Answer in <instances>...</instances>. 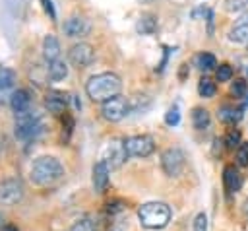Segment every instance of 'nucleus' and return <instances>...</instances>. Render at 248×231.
I'll return each mask as SVG.
<instances>
[{
    "label": "nucleus",
    "instance_id": "0eeeda50",
    "mask_svg": "<svg viewBox=\"0 0 248 231\" xmlns=\"http://www.w3.org/2000/svg\"><path fill=\"white\" fill-rule=\"evenodd\" d=\"M23 194H25V186L19 179H6L0 182V204L2 206L19 204Z\"/></svg>",
    "mask_w": 248,
    "mask_h": 231
},
{
    "label": "nucleus",
    "instance_id": "1a4fd4ad",
    "mask_svg": "<svg viewBox=\"0 0 248 231\" xmlns=\"http://www.w3.org/2000/svg\"><path fill=\"white\" fill-rule=\"evenodd\" d=\"M95 58V50L89 43H76L70 47L68 50V60L76 66V68H87Z\"/></svg>",
    "mask_w": 248,
    "mask_h": 231
},
{
    "label": "nucleus",
    "instance_id": "39448f33",
    "mask_svg": "<svg viewBox=\"0 0 248 231\" xmlns=\"http://www.w3.org/2000/svg\"><path fill=\"white\" fill-rule=\"evenodd\" d=\"M128 157H147L155 151V140L149 134H138L124 140Z\"/></svg>",
    "mask_w": 248,
    "mask_h": 231
},
{
    "label": "nucleus",
    "instance_id": "f8f14e48",
    "mask_svg": "<svg viewBox=\"0 0 248 231\" xmlns=\"http://www.w3.org/2000/svg\"><path fill=\"white\" fill-rule=\"evenodd\" d=\"M108 175H110V167H108V163H107L105 159H101V161H97V163L93 165L91 182H93V188H95L97 192H105V190H107L108 181H110Z\"/></svg>",
    "mask_w": 248,
    "mask_h": 231
},
{
    "label": "nucleus",
    "instance_id": "6e6552de",
    "mask_svg": "<svg viewBox=\"0 0 248 231\" xmlns=\"http://www.w3.org/2000/svg\"><path fill=\"white\" fill-rule=\"evenodd\" d=\"M161 167L165 175L169 177H178L184 169V153L180 148H167L161 153Z\"/></svg>",
    "mask_w": 248,
    "mask_h": 231
},
{
    "label": "nucleus",
    "instance_id": "4c0bfd02",
    "mask_svg": "<svg viewBox=\"0 0 248 231\" xmlns=\"http://www.w3.org/2000/svg\"><path fill=\"white\" fill-rule=\"evenodd\" d=\"M186 72H188V68H186V64H182V68H180V80L186 78Z\"/></svg>",
    "mask_w": 248,
    "mask_h": 231
},
{
    "label": "nucleus",
    "instance_id": "c756f323",
    "mask_svg": "<svg viewBox=\"0 0 248 231\" xmlns=\"http://www.w3.org/2000/svg\"><path fill=\"white\" fill-rule=\"evenodd\" d=\"M236 163L238 167H248V144L242 142L236 149Z\"/></svg>",
    "mask_w": 248,
    "mask_h": 231
},
{
    "label": "nucleus",
    "instance_id": "ea45409f",
    "mask_svg": "<svg viewBox=\"0 0 248 231\" xmlns=\"http://www.w3.org/2000/svg\"><path fill=\"white\" fill-rule=\"evenodd\" d=\"M4 144H6V138H4V136H0V153L4 151Z\"/></svg>",
    "mask_w": 248,
    "mask_h": 231
},
{
    "label": "nucleus",
    "instance_id": "423d86ee",
    "mask_svg": "<svg viewBox=\"0 0 248 231\" xmlns=\"http://www.w3.org/2000/svg\"><path fill=\"white\" fill-rule=\"evenodd\" d=\"M130 113V97H122V95H116L105 103H101V115L110 120V122H118L122 120L126 115Z\"/></svg>",
    "mask_w": 248,
    "mask_h": 231
},
{
    "label": "nucleus",
    "instance_id": "b1692460",
    "mask_svg": "<svg viewBox=\"0 0 248 231\" xmlns=\"http://www.w3.org/2000/svg\"><path fill=\"white\" fill-rule=\"evenodd\" d=\"M215 91H217L215 82H213L211 78H207V76H202V80H200V83H198V93H200L203 99H211V97L215 95Z\"/></svg>",
    "mask_w": 248,
    "mask_h": 231
},
{
    "label": "nucleus",
    "instance_id": "f3484780",
    "mask_svg": "<svg viewBox=\"0 0 248 231\" xmlns=\"http://www.w3.org/2000/svg\"><path fill=\"white\" fill-rule=\"evenodd\" d=\"M29 105H31V93L27 89H16L10 97V107L16 115H21L25 111H29Z\"/></svg>",
    "mask_w": 248,
    "mask_h": 231
},
{
    "label": "nucleus",
    "instance_id": "2eb2a0df",
    "mask_svg": "<svg viewBox=\"0 0 248 231\" xmlns=\"http://www.w3.org/2000/svg\"><path fill=\"white\" fill-rule=\"evenodd\" d=\"M229 39L232 43H248V12L240 14V17L232 23L229 31Z\"/></svg>",
    "mask_w": 248,
    "mask_h": 231
},
{
    "label": "nucleus",
    "instance_id": "412c9836",
    "mask_svg": "<svg viewBox=\"0 0 248 231\" xmlns=\"http://www.w3.org/2000/svg\"><path fill=\"white\" fill-rule=\"evenodd\" d=\"M217 116H219V120L225 122V124H234V122H238V120L242 118V109H240V107L234 109V107H231V105H223V107L217 111Z\"/></svg>",
    "mask_w": 248,
    "mask_h": 231
},
{
    "label": "nucleus",
    "instance_id": "5701e85b",
    "mask_svg": "<svg viewBox=\"0 0 248 231\" xmlns=\"http://www.w3.org/2000/svg\"><path fill=\"white\" fill-rule=\"evenodd\" d=\"M196 66L202 70V72H211L213 68H217V58L211 54V52H200L196 56Z\"/></svg>",
    "mask_w": 248,
    "mask_h": 231
},
{
    "label": "nucleus",
    "instance_id": "473e14b6",
    "mask_svg": "<svg viewBox=\"0 0 248 231\" xmlns=\"http://www.w3.org/2000/svg\"><path fill=\"white\" fill-rule=\"evenodd\" d=\"M207 225H209L207 215H205L203 212H200V214L194 217V231H207Z\"/></svg>",
    "mask_w": 248,
    "mask_h": 231
},
{
    "label": "nucleus",
    "instance_id": "a878e982",
    "mask_svg": "<svg viewBox=\"0 0 248 231\" xmlns=\"http://www.w3.org/2000/svg\"><path fill=\"white\" fill-rule=\"evenodd\" d=\"M70 231H99V229H97V225H95L93 219H89V217H79V219L72 225Z\"/></svg>",
    "mask_w": 248,
    "mask_h": 231
},
{
    "label": "nucleus",
    "instance_id": "6ab92c4d",
    "mask_svg": "<svg viewBox=\"0 0 248 231\" xmlns=\"http://www.w3.org/2000/svg\"><path fill=\"white\" fill-rule=\"evenodd\" d=\"M46 76H48L50 82H62V80L68 76V64H66L64 60H60V58L48 62V66H46Z\"/></svg>",
    "mask_w": 248,
    "mask_h": 231
},
{
    "label": "nucleus",
    "instance_id": "20e7f679",
    "mask_svg": "<svg viewBox=\"0 0 248 231\" xmlns=\"http://www.w3.org/2000/svg\"><path fill=\"white\" fill-rule=\"evenodd\" d=\"M43 130V122L39 118L37 113L33 111H25L21 115H16V126H14V132H16V138L17 140H23V142H29V140H35Z\"/></svg>",
    "mask_w": 248,
    "mask_h": 231
},
{
    "label": "nucleus",
    "instance_id": "9d476101",
    "mask_svg": "<svg viewBox=\"0 0 248 231\" xmlns=\"http://www.w3.org/2000/svg\"><path fill=\"white\" fill-rule=\"evenodd\" d=\"M126 157H128V153H126V148H124V140L122 142L120 140H112L107 146V153H105L103 159L108 163L110 169H116L126 161Z\"/></svg>",
    "mask_w": 248,
    "mask_h": 231
},
{
    "label": "nucleus",
    "instance_id": "2f4dec72",
    "mask_svg": "<svg viewBox=\"0 0 248 231\" xmlns=\"http://www.w3.org/2000/svg\"><path fill=\"white\" fill-rule=\"evenodd\" d=\"M248 6V0H225L227 12H242Z\"/></svg>",
    "mask_w": 248,
    "mask_h": 231
},
{
    "label": "nucleus",
    "instance_id": "a211bd4d",
    "mask_svg": "<svg viewBox=\"0 0 248 231\" xmlns=\"http://www.w3.org/2000/svg\"><path fill=\"white\" fill-rule=\"evenodd\" d=\"M43 56H45L46 64L52 60H58V56H60V43L52 33H48L43 39Z\"/></svg>",
    "mask_w": 248,
    "mask_h": 231
},
{
    "label": "nucleus",
    "instance_id": "f704fd0d",
    "mask_svg": "<svg viewBox=\"0 0 248 231\" xmlns=\"http://www.w3.org/2000/svg\"><path fill=\"white\" fill-rule=\"evenodd\" d=\"M207 16H209V8H198V10L192 12V17H194V19H198V17H207Z\"/></svg>",
    "mask_w": 248,
    "mask_h": 231
},
{
    "label": "nucleus",
    "instance_id": "c9c22d12",
    "mask_svg": "<svg viewBox=\"0 0 248 231\" xmlns=\"http://www.w3.org/2000/svg\"><path fill=\"white\" fill-rule=\"evenodd\" d=\"M169 52H170V49H169V47H165V56H163V60H161V64H159V68H157V72H163V68H165V64H167V60H169Z\"/></svg>",
    "mask_w": 248,
    "mask_h": 231
},
{
    "label": "nucleus",
    "instance_id": "dca6fc26",
    "mask_svg": "<svg viewBox=\"0 0 248 231\" xmlns=\"http://www.w3.org/2000/svg\"><path fill=\"white\" fill-rule=\"evenodd\" d=\"M223 184H225V190L229 194L240 190V186H242V175L238 173V169H234V165H227L223 169Z\"/></svg>",
    "mask_w": 248,
    "mask_h": 231
},
{
    "label": "nucleus",
    "instance_id": "bb28decb",
    "mask_svg": "<svg viewBox=\"0 0 248 231\" xmlns=\"http://www.w3.org/2000/svg\"><path fill=\"white\" fill-rule=\"evenodd\" d=\"M246 91H248V85L244 80H234L231 83V95L236 97V99H244L246 97Z\"/></svg>",
    "mask_w": 248,
    "mask_h": 231
},
{
    "label": "nucleus",
    "instance_id": "7ed1b4c3",
    "mask_svg": "<svg viewBox=\"0 0 248 231\" xmlns=\"http://www.w3.org/2000/svg\"><path fill=\"white\" fill-rule=\"evenodd\" d=\"M138 219L145 229H163L170 221V208L165 202H145L138 210Z\"/></svg>",
    "mask_w": 248,
    "mask_h": 231
},
{
    "label": "nucleus",
    "instance_id": "7c9ffc66",
    "mask_svg": "<svg viewBox=\"0 0 248 231\" xmlns=\"http://www.w3.org/2000/svg\"><path fill=\"white\" fill-rule=\"evenodd\" d=\"M215 76H217V82H229L232 78V68L229 64H219Z\"/></svg>",
    "mask_w": 248,
    "mask_h": 231
},
{
    "label": "nucleus",
    "instance_id": "393cba45",
    "mask_svg": "<svg viewBox=\"0 0 248 231\" xmlns=\"http://www.w3.org/2000/svg\"><path fill=\"white\" fill-rule=\"evenodd\" d=\"M147 107H149V97L147 95H134V97H130V111L140 113V111H145Z\"/></svg>",
    "mask_w": 248,
    "mask_h": 231
},
{
    "label": "nucleus",
    "instance_id": "e433bc0d",
    "mask_svg": "<svg viewBox=\"0 0 248 231\" xmlns=\"http://www.w3.org/2000/svg\"><path fill=\"white\" fill-rule=\"evenodd\" d=\"M207 33L213 35V10H209V16H207Z\"/></svg>",
    "mask_w": 248,
    "mask_h": 231
},
{
    "label": "nucleus",
    "instance_id": "4be33fe9",
    "mask_svg": "<svg viewBox=\"0 0 248 231\" xmlns=\"http://www.w3.org/2000/svg\"><path fill=\"white\" fill-rule=\"evenodd\" d=\"M211 122V116H209V111L203 109V107H196L192 109V124L196 130H205Z\"/></svg>",
    "mask_w": 248,
    "mask_h": 231
},
{
    "label": "nucleus",
    "instance_id": "ddd939ff",
    "mask_svg": "<svg viewBox=\"0 0 248 231\" xmlns=\"http://www.w3.org/2000/svg\"><path fill=\"white\" fill-rule=\"evenodd\" d=\"M62 29H64V35H66V37L76 39V37H83V35H87V31H89V23H87V19L81 17V16H70V17L64 21Z\"/></svg>",
    "mask_w": 248,
    "mask_h": 231
},
{
    "label": "nucleus",
    "instance_id": "9b49d317",
    "mask_svg": "<svg viewBox=\"0 0 248 231\" xmlns=\"http://www.w3.org/2000/svg\"><path fill=\"white\" fill-rule=\"evenodd\" d=\"M16 80H17V76H16V72L12 68L0 66V105L6 99L10 101L12 93L16 91Z\"/></svg>",
    "mask_w": 248,
    "mask_h": 231
},
{
    "label": "nucleus",
    "instance_id": "72a5a7b5",
    "mask_svg": "<svg viewBox=\"0 0 248 231\" xmlns=\"http://www.w3.org/2000/svg\"><path fill=\"white\" fill-rule=\"evenodd\" d=\"M41 4H43V8H45V12L50 16V19L54 21V19H56V10H54L52 2H50V0H41Z\"/></svg>",
    "mask_w": 248,
    "mask_h": 231
},
{
    "label": "nucleus",
    "instance_id": "f257e3e1",
    "mask_svg": "<svg viewBox=\"0 0 248 231\" xmlns=\"http://www.w3.org/2000/svg\"><path fill=\"white\" fill-rule=\"evenodd\" d=\"M120 89H122V80L114 72L95 74L85 83V93L95 103H105V101L120 95Z\"/></svg>",
    "mask_w": 248,
    "mask_h": 231
},
{
    "label": "nucleus",
    "instance_id": "a19ab883",
    "mask_svg": "<svg viewBox=\"0 0 248 231\" xmlns=\"http://www.w3.org/2000/svg\"><path fill=\"white\" fill-rule=\"evenodd\" d=\"M2 229H4V217L0 215V231H2Z\"/></svg>",
    "mask_w": 248,
    "mask_h": 231
},
{
    "label": "nucleus",
    "instance_id": "f03ea898",
    "mask_svg": "<svg viewBox=\"0 0 248 231\" xmlns=\"http://www.w3.org/2000/svg\"><path fill=\"white\" fill-rule=\"evenodd\" d=\"M62 175H64V167L52 155H41V157H37L33 161L31 169H29V179L37 186H50V184L58 182L62 179Z\"/></svg>",
    "mask_w": 248,
    "mask_h": 231
},
{
    "label": "nucleus",
    "instance_id": "79ce46f5",
    "mask_svg": "<svg viewBox=\"0 0 248 231\" xmlns=\"http://www.w3.org/2000/svg\"><path fill=\"white\" fill-rule=\"evenodd\" d=\"M246 74H248V68H246Z\"/></svg>",
    "mask_w": 248,
    "mask_h": 231
},
{
    "label": "nucleus",
    "instance_id": "cd10ccee",
    "mask_svg": "<svg viewBox=\"0 0 248 231\" xmlns=\"http://www.w3.org/2000/svg\"><path fill=\"white\" fill-rule=\"evenodd\" d=\"M242 142H240V130H236V128H231L229 132H227V136H225V146L229 148V149H238V146H240Z\"/></svg>",
    "mask_w": 248,
    "mask_h": 231
},
{
    "label": "nucleus",
    "instance_id": "aec40b11",
    "mask_svg": "<svg viewBox=\"0 0 248 231\" xmlns=\"http://www.w3.org/2000/svg\"><path fill=\"white\" fill-rule=\"evenodd\" d=\"M136 31L140 35H153L157 31V17L153 14H143L140 16L138 23H136Z\"/></svg>",
    "mask_w": 248,
    "mask_h": 231
},
{
    "label": "nucleus",
    "instance_id": "58836bf2",
    "mask_svg": "<svg viewBox=\"0 0 248 231\" xmlns=\"http://www.w3.org/2000/svg\"><path fill=\"white\" fill-rule=\"evenodd\" d=\"M240 109H242V111H246V109H248V93H246V97L242 99V105H240Z\"/></svg>",
    "mask_w": 248,
    "mask_h": 231
},
{
    "label": "nucleus",
    "instance_id": "c85d7f7f",
    "mask_svg": "<svg viewBox=\"0 0 248 231\" xmlns=\"http://www.w3.org/2000/svg\"><path fill=\"white\" fill-rule=\"evenodd\" d=\"M165 122H167L169 126H176V124L180 122V109H178V105H172V107L167 111Z\"/></svg>",
    "mask_w": 248,
    "mask_h": 231
},
{
    "label": "nucleus",
    "instance_id": "4468645a",
    "mask_svg": "<svg viewBox=\"0 0 248 231\" xmlns=\"http://www.w3.org/2000/svg\"><path fill=\"white\" fill-rule=\"evenodd\" d=\"M72 99L62 91H48V95L45 99V107L54 115H62V113H68V103Z\"/></svg>",
    "mask_w": 248,
    "mask_h": 231
}]
</instances>
